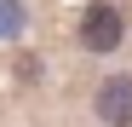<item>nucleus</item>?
Segmentation results:
<instances>
[{
    "instance_id": "f257e3e1",
    "label": "nucleus",
    "mask_w": 132,
    "mask_h": 127,
    "mask_svg": "<svg viewBox=\"0 0 132 127\" xmlns=\"http://www.w3.org/2000/svg\"><path fill=\"white\" fill-rule=\"evenodd\" d=\"M121 35H126V23H121V12L109 6V0L86 6V17H80V46H86V52H115Z\"/></svg>"
},
{
    "instance_id": "f03ea898",
    "label": "nucleus",
    "mask_w": 132,
    "mask_h": 127,
    "mask_svg": "<svg viewBox=\"0 0 132 127\" xmlns=\"http://www.w3.org/2000/svg\"><path fill=\"white\" fill-rule=\"evenodd\" d=\"M92 110H98L103 127H132V75H109V81H98Z\"/></svg>"
},
{
    "instance_id": "7ed1b4c3",
    "label": "nucleus",
    "mask_w": 132,
    "mask_h": 127,
    "mask_svg": "<svg viewBox=\"0 0 132 127\" xmlns=\"http://www.w3.org/2000/svg\"><path fill=\"white\" fill-rule=\"evenodd\" d=\"M0 29H23V12H17L12 0H6V6H0Z\"/></svg>"
}]
</instances>
